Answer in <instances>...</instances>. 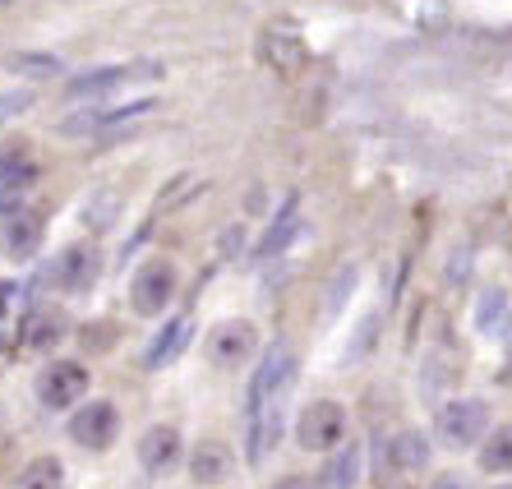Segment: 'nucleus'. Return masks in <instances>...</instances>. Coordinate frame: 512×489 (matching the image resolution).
<instances>
[{"mask_svg":"<svg viewBox=\"0 0 512 489\" xmlns=\"http://www.w3.org/2000/svg\"><path fill=\"white\" fill-rule=\"evenodd\" d=\"M434 489H466V485H462V480H457V476H443Z\"/></svg>","mask_w":512,"mask_h":489,"instance_id":"nucleus-30","label":"nucleus"},{"mask_svg":"<svg viewBox=\"0 0 512 489\" xmlns=\"http://www.w3.org/2000/svg\"><path fill=\"white\" fill-rule=\"evenodd\" d=\"M351 282H356V268H346V273L333 282V296H328V314H337V310L346 305V296H351Z\"/></svg>","mask_w":512,"mask_h":489,"instance_id":"nucleus-27","label":"nucleus"},{"mask_svg":"<svg viewBox=\"0 0 512 489\" xmlns=\"http://www.w3.org/2000/svg\"><path fill=\"white\" fill-rule=\"evenodd\" d=\"M10 70L33 74V79H51V74H60L65 65H60L56 56H10Z\"/></svg>","mask_w":512,"mask_h":489,"instance_id":"nucleus-25","label":"nucleus"},{"mask_svg":"<svg viewBox=\"0 0 512 489\" xmlns=\"http://www.w3.org/2000/svg\"><path fill=\"white\" fill-rule=\"evenodd\" d=\"M84 393H88V370L74 365V360H56V365L37 374V402L47 411H70V406L84 402Z\"/></svg>","mask_w":512,"mask_h":489,"instance_id":"nucleus-7","label":"nucleus"},{"mask_svg":"<svg viewBox=\"0 0 512 489\" xmlns=\"http://www.w3.org/2000/svg\"><path fill=\"white\" fill-rule=\"evenodd\" d=\"M157 65H107V70H88L79 79L65 84V97H102V93H116L120 84H130L134 74H153Z\"/></svg>","mask_w":512,"mask_h":489,"instance_id":"nucleus-12","label":"nucleus"},{"mask_svg":"<svg viewBox=\"0 0 512 489\" xmlns=\"http://www.w3.org/2000/svg\"><path fill=\"white\" fill-rule=\"evenodd\" d=\"M383 462L393 471H425L429 466V439L420 430H402L383 443Z\"/></svg>","mask_w":512,"mask_h":489,"instance_id":"nucleus-14","label":"nucleus"},{"mask_svg":"<svg viewBox=\"0 0 512 489\" xmlns=\"http://www.w3.org/2000/svg\"><path fill=\"white\" fill-rule=\"evenodd\" d=\"M263 56L273 60V70H296L305 60V42L296 33H286V28H268L263 33Z\"/></svg>","mask_w":512,"mask_h":489,"instance_id":"nucleus-20","label":"nucleus"},{"mask_svg":"<svg viewBox=\"0 0 512 489\" xmlns=\"http://www.w3.org/2000/svg\"><path fill=\"white\" fill-rule=\"evenodd\" d=\"M277 434H282V402L263 406L259 416H250V462H263V457L273 453Z\"/></svg>","mask_w":512,"mask_h":489,"instance_id":"nucleus-19","label":"nucleus"},{"mask_svg":"<svg viewBox=\"0 0 512 489\" xmlns=\"http://www.w3.org/2000/svg\"><path fill=\"white\" fill-rule=\"evenodd\" d=\"M70 439L84 448V453H107L111 443L120 439V411L102 397V402H84L74 406L70 416Z\"/></svg>","mask_w":512,"mask_h":489,"instance_id":"nucleus-4","label":"nucleus"},{"mask_svg":"<svg viewBox=\"0 0 512 489\" xmlns=\"http://www.w3.org/2000/svg\"><path fill=\"white\" fill-rule=\"evenodd\" d=\"M480 471H489V476H508L512 471V425H499L480 443Z\"/></svg>","mask_w":512,"mask_h":489,"instance_id":"nucleus-22","label":"nucleus"},{"mask_svg":"<svg viewBox=\"0 0 512 489\" xmlns=\"http://www.w3.org/2000/svg\"><path fill=\"white\" fill-rule=\"evenodd\" d=\"M296 231H300V208H296V199H286L282 203V213L273 217V222H268V231H263V240L259 245H254V259H277V254L286 250V245H291V240H296Z\"/></svg>","mask_w":512,"mask_h":489,"instance_id":"nucleus-15","label":"nucleus"},{"mask_svg":"<svg viewBox=\"0 0 512 489\" xmlns=\"http://www.w3.org/2000/svg\"><path fill=\"white\" fill-rule=\"evenodd\" d=\"M494 489H512V485H494Z\"/></svg>","mask_w":512,"mask_h":489,"instance_id":"nucleus-32","label":"nucleus"},{"mask_svg":"<svg viewBox=\"0 0 512 489\" xmlns=\"http://www.w3.org/2000/svg\"><path fill=\"white\" fill-rule=\"evenodd\" d=\"M342 439H346V411H342V402L319 397V402H310L305 411H300L296 443L305 448V453H333Z\"/></svg>","mask_w":512,"mask_h":489,"instance_id":"nucleus-2","label":"nucleus"},{"mask_svg":"<svg viewBox=\"0 0 512 489\" xmlns=\"http://www.w3.org/2000/svg\"><path fill=\"white\" fill-rule=\"evenodd\" d=\"M157 102L153 97H143V102H125V107H93V111H79V116L60 120V134H102L111 125H125L134 116H148Z\"/></svg>","mask_w":512,"mask_h":489,"instance_id":"nucleus-10","label":"nucleus"},{"mask_svg":"<svg viewBox=\"0 0 512 489\" xmlns=\"http://www.w3.org/2000/svg\"><path fill=\"white\" fill-rule=\"evenodd\" d=\"M60 333H65L60 310H51V305H33V310H28V319H24V346L28 351H47V346H56Z\"/></svg>","mask_w":512,"mask_h":489,"instance_id":"nucleus-17","label":"nucleus"},{"mask_svg":"<svg viewBox=\"0 0 512 489\" xmlns=\"http://www.w3.org/2000/svg\"><path fill=\"white\" fill-rule=\"evenodd\" d=\"M291 379H296V351L286 342H273L268 351L259 356V365H254L250 374V393H245V416H259L263 406H273L286 397V388H291Z\"/></svg>","mask_w":512,"mask_h":489,"instance_id":"nucleus-1","label":"nucleus"},{"mask_svg":"<svg viewBox=\"0 0 512 489\" xmlns=\"http://www.w3.org/2000/svg\"><path fill=\"white\" fill-rule=\"evenodd\" d=\"M180 457H185V443H180L176 425H153V430H143L139 466L148 471V476H167V471H176Z\"/></svg>","mask_w":512,"mask_h":489,"instance_id":"nucleus-8","label":"nucleus"},{"mask_svg":"<svg viewBox=\"0 0 512 489\" xmlns=\"http://www.w3.org/2000/svg\"><path fill=\"white\" fill-rule=\"evenodd\" d=\"M273 489H319V485H314L310 476H282Z\"/></svg>","mask_w":512,"mask_h":489,"instance_id":"nucleus-29","label":"nucleus"},{"mask_svg":"<svg viewBox=\"0 0 512 489\" xmlns=\"http://www.w3.org/2000/svg\"><path fill=\"white\" fill-rule=\"evenodd\" d=\"M97 273H102V254L93 245H70V250L51 263V282L60 291H88L97 282Z\"/></svg>","mask_w":512,"mask_h":489,"instance_id":"nucleus-9","label":"nucleus"},{"mask_svg":"<svg viewBox=\"0 0 512 489\" xmlns=\"http://www.w3.org/2000/svg\"><path fill=\"white\" fill-rule=\"evenodd\" d=\"M171 296H176V268H171L167 259H148L139 273L130 277V305L143 319H153V314L167 310Z\"/></svg>","mask_w":512,"mask_h":489,"instance_id":"nucleus-6","label":"nucleus"},{"mask_svg":"<svg viewBox=\"0 0 512 489\" xmlns=\"http://www.w3.org/2000/svg\"><path fill=\"white\" fill-rule=\"evenodd\" d=\"M190 337H194V319L190 314H176V319L148 342V351H143V370H167L171 360L190 346Z\"/></svg>","mask_w":512,"mask_h":489,"instance_id":"nucleus-11","label":"nucleus"},{"mask_svg":"<svg viewBox=\"0 0 512 489\" xmlns=\"http://www.w3.org/2000/svg\"><path fill=\"white\" fill-rule=\"evenodd\" d=\"M14 489H65V466L56 457H33V462L19 471V485Z\"/></svg>","mask_w":512,"mask_h":489,"instance_id":"nucleus-23","label":"nucleus"},{"mask_svg":"<svg viewBox=\"0 0 512 489\" xmlns=\"http://www.w3.org/2000/svg\"><path fill=\"white\" fill-rule=\"evenodd\" d=\"M356 480H360V448L356 443H346L342 453L323 466L319 489H356Z\"/></svg>","mask_w":512,"mask_h":489,"instance_id":"nucleus-21","label":"nucleus"},{"mask_svg":"<svg viewBox=\"0 0 512 489\" xmlns=\"http://www.w3.org/2000/svg\"><path fill=\"white\" fill-rule=\"evenodd\" d=\"M116 208H120L116 194H107V203L93 199L88 203V227H111V222H116Z\"/></svg>","mask_w":512,"mask_h":489,"instance_id":"nucleus-26","label":"nucleus"},{"mask_svg":"<svg viewBox=\"0 0 512 489\" xmlns=\"http://www.w3.org/2000/svg\"><path fill=\"white\" fill-rule=\"evenodd\" d=\"M42 236H47V222L37 213H19L10 217V227H5V254H14V259H33L37 245H42Z\"/></svg>","mask_w":512,"mask_h":489,"instance_id":"nucleus-16","label":"nucleus"},{"mask_svg":"<svg viewBox=\"0 0 512 489\" xmlns=\"http://www.w3.org/2000/svg\"><path fill=\"white\" fill-rule=\"evenodd\" d=\"M508 319V296L503 291H485L476 305V323H480V333H499V323Z\"/></svg>","mask_w":512,"mask_h":489,"instance_id":"nucleus-24","label":"nucleus"},{"mask_svg":"<svg viewBox=\"0 0 512 489\" xmlns=\"http://www.w3.org/2000/svg\"><path fill=\"white\" fill-rule=\"evenodd\" d=\"M0 314H5V291H0Z\"/></svg>","mask_w":512,"mask_h":489,"instance_id":"nucleus-31","label":"nucleus"},{"mask_svg":"<svg viewBox=\"0 0 512 489\" xmlns=\"http://www.w3.org/2000/svg\"><path fill=\"white\" fill-rule=\"evenodd\" d=\"M33 176H37V167L24 153H0V208L19 203V194L33 185Z\"/></svg>","mask_w":512,"mask_h":489,"instance_id":"nucleus-18","label":"nucleus"},{"mask_svg":"<svg viewBox=\"0 0 512 489\" xmlns=\"http://www.w3.org/2000/svg\"><path fill=\"white\" fill-rule=\"evenodd\" d=\"M434 430H439V439L448 443V448H471V443H480L489 430V406L480 402V397H453V402L434 416Z\"/></svg>","mask_w":512,"mask_h":489,"instance_id":"nucleus-3","label":"nucleus"},{"mask_svg":"<svg viewBox=\"0 0 512 489\" xmlns=\"http://www.w3.org/2000/svg\"><path fill=\"white\" fill-rule=\"evenodd\" d=\"M24 107H33V93H5V97H0V120L19 116Z\"/></svg>","mask_w":512,"mask_h":489,"instance_id":"nucleus-28","label":"nucleus"},{"mask_svg":"<svg viewBox=\"0 0 512 489\" xmlns=\"http://www.w3.org/2000/svg\"><path fill=\"white\" fill-rule=\"evenodd\" d=\"M254 351H259V328L250 319H227L208 333V365H217V370L250 365Z\"/></svg>","mask_w":512,"mask_h":489,"instance_id":"nucleus-5","label":"nucleus"},{"mask_svg":"<svg viewBox=\"0 0 512 489\" xmlns=\"http://www.w3.org/2000/svg\"><path fill=\"white\" fill-rule=\"evenodd\" d=\"M231 471H236V457H231V448L222 439H208L194 448L190 476L199 480V485H222V480H231Z\"/></svg>","mask_w":512,"mask_h":489,"instance_id":"nucleus-13","label":"nucleus"}]
</instances>
